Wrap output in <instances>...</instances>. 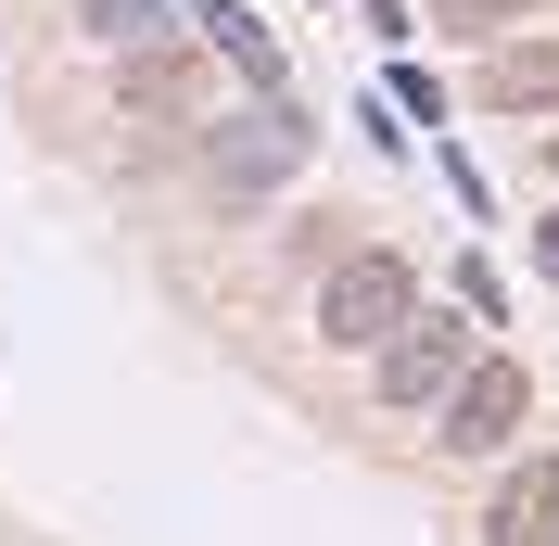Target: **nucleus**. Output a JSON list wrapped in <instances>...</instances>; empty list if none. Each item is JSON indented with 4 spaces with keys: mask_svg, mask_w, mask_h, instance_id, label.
Wrapping results in <instances>:
<instances>
[{
    "mask_svg": "<svg viewBox=\"0 0 559 546\" xmlns=\"http://www.w3.org/2000/svg\"><path fill=\"white\" fill-rule=\"evenodd\" d=\"M306 153H318V115H293L280 90H254V115H216V128H204V191L254 204V191H280Z\"/></svg>",
    "mask_w": 559,
    "mask_h": 546,
    "instance_id": "nucleus-1",
    "label": "nucleus"
},
{
    "mask_svg": "<svg viewBox=\"0 0 559 546\" xmlns=\"http://www.w3.org/2000/svg\"><path fill=\"white\" fill-rule=\"evenodd\" d=\"M407 306H419V268H407V254H382V241H344V254H331V280H318V343L369 356V343H382Z\"/></svg>",
    "mask_w": 559,
    "mask_h": 546,
    "instance_id": "nucleus-2",
    "label": "nucleus"
},
{
    "mask_svg": "<svg viewBox=\"0 0 559 546\" xmlns=\"http://www.w3.org/2000/svg\"><path fill=\"white\" fill-rule=\"evenodd\" d=\"M522 407H534L522 356H471V369L445 381V444L457 458H509V444H522Z\"/></svg>",
    "mask_w": 559,
    "mask_h": 546,
    "instance_id": "nucleus-3",
    "label": "nucleus"
},
{
    "mask_svg": "<svg viewBox=\"0 0 559 546\" xmlns=\"http://www.w3.org/2000/svg\"><path fill=\"white\" fill-rule=\"evenodd\" d=\"M369 356H382V407H445V381L471 369V331H457V318H432V306H407Z\"/></svg>",
    "mask_w": 559,
    "mask_h": 546,
    "instance_id": "nucleus-4",
    "label": "nucleus"
},
{
    "mask_svg": "<svg viewBox=\"0 0 559 546\" xmlns=\"http://www.w3.org/2000/svg\"><path fill=\"white\" fill-rule=\"evenodd\" d=\"M115 90H128V115H204L216 103V51H178V38L115 51Z\"/></svg>",
    "mask_w": 559,
    "mask_h": 546,
    "instance_id": "nucleus-5",
    "label": "nucleus"
},
{
    "mask_svg": "<svg viewBox=\"0 0 559 546\" xmlns=\"http://www.w3.org/2000/svg\"><path fill=\"white\" fill-rule=\"evenodd\" d=\"M484 546H559V458H522L484 496Z\"/></svg>",
    "mask_w": 559,
    "mask_h": 546,
    "instance_id": "nucleus-6",
    "label": "nucleus"
},
{
    "mask_svg": "<svg viewBox=\"0 0 559 546\" xmlns=\"http://www.w3.org/2000/svg\"><path fill=\"white\" fill-rule=\"evenodd\" d=\"M484 103L496 115H559V38H484Z\"/></svg>",
    "mask_w": 559,
    "mask_h": 546,
    "instance_id": "nucleus-7",
    "label": "nucleus"
},
{
    "mask_svg": "<svg viewBox=\"0 0 559 546\" xmlns=\"http://www.w3.org/2000/svg\"><path fill=\"white\" fill-rule=\"evenodd\" d=\"M191 26H204V51L229 76H254V90H280V38H267V13H242V0H178Z\"/></svg>",
    "mask_w": 559,
    "mask_h": 546,
    "instance_id": "nucleus-8",
    "label": "nucleus"
},
{
    "mask_svg": "<svg viewBox=\"0 0 559 546\" xmlns=\"http://www.w3.org/2000/svg\"><path fill=\"white\" fill-rule=\"evenodd\" d=\"M76 26L103 38V51H153V38L178 26V0H90V13H76Z\"/></svg>",
    "mask_w": 559,
    "mask_h": 546,
    "instance_id": "nucleus-9",
    "label": "nucleus"
},
{
    "mask_svg": "<svg viewBox=\"0 0 559 546\" xmlns=\"http://www.w3.org/2000/svg\"><path fill=\"white\" fill-rule=\"evenodd\" d=\"M522 13H534V0H432V26H445V38H471V51H484V38H509Z\"/></svg>",
    "mask_w": 559,
    "mask_h": 546,
    "instance_id": "nucleus-10",
    "label": "nucleus"
},
{
    "mask_svg": "<svg viewBox=\"0 0 559 546\" xmlns=\"http://www.w3.org/2000/svg\"><path fill=\"white\" fill-rule=\"evenodd\" d=\"M382 115H419V128H432V115H445V90H432L419 64H394V103H382Z\"/></svg>",
    "mask_w": 559,
    "mask_h": 546,
    "instance_id": "nucleus-11",
    "label": "nucleus"
},
{
    "mask_svg": "<svg viewBox=\"0 0 559 546\" xmlns=\"http://www.w3.org/2000/svg\"><path fill=\"white\" fill-rule=\"evenodd\" d=\"M534 268H547V280H559V216H534Z\"/></svg>",
    "mask_w": 559,
    "mask_h": 546,
    "instance_id": "nucleus-12",
    "label": "nucleus"
}]
</instances>
